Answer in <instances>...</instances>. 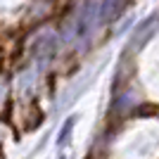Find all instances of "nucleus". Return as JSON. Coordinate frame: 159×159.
Listing matches in <instances>:
<instances>
[{
	"label": "nucleus",
	"instance_id": "1",
	"mask_svg": "<svg viewBox=\"0 0 159 159\" xmlns=\"http://www.w3.org/2000/svg\"><path fill=\"white\" fill-rule=\"evenodd\" d=\"M74 124H76V116H69V119L64 121V126H62V131H60V135H57V145H66V138L71 135V128H74Z\"/></svg>",
	"mask_w": 159,
	"mask_h": 159
},
{
	"label": "nucleus",
	"instance_id": "2",
	"mask_svg": "<svg viewBox=\"0 0 159 159\" xmlns=\"http://www.w3.org/2000/svg\"><path fill=\"white\" fill-rule=\"evenodd\" d=\"M62 159H64V157H62Z\"/></svg>",
	"mask_w": 159,
	"mask_h": 159
}]
</instances>
